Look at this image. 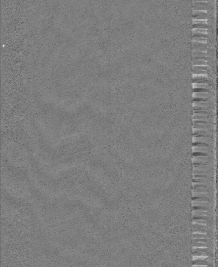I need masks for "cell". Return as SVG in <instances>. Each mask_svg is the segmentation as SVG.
<instances>
[{
    "label": "cell",
    "instance_id": "6da1fadb",
    "mask_svg": "<svg viewBox=\"0 0 218 267\" xmlns=\"http://www.w3.org/2000/svg\"><path fill=\"white\" fill-rule=\"evenodd\" d=\"M192 150L193 154L199 153L209 156V155L211 153L209 146L202 144H193Z\"/></svg>",
    "mask_w": 218,
    "mask_h": 267
},
{
    "label": "cell",
    "instance_id": "7a4b0ae2",
    "mask_svg": "<svg viewBox=\"0 0 218 267\" xmlns=\"http://www.w3.org/2000/svg\"><path fill=\"white\" fill-rule=\"evenodd\" d=\"M192 206L193 207L208 208L211 206V202L207 199L193 198Z\"/></svg>",
    "mask_w": 218,
    "mask_h": 267
},
{
    "label": "cell",
    "instance_id": "3957f363",
    "mask_svg": "<svg viewBox=\"0 0 218 267\" xmlns=\"http://www.w3.org/2000/svg\"><path fill=\"white\" fill-rule=\"evenodd\" d=\"M209 156L208 155L196 153L193 154L192 157L193 164H209Z\"/></svg>",
    "mask_w": 218,
    "mask_h": 267
},
{
    "label": "cell",
    "instance_id": "277c9868",
    "mask_svg": "<svg viewBox=\"0 0 218 267\" xmlns=\"http://www.w3.org/2000/svg\"><path fill=\"white\" fill-rule=\"evenodd\" d=\"M212 139L211 137H205L202 136L197 135L194 134L193 136V144H202L209 146L212 144Z\"/></svg>",
    "mask_w": 218,
    "mask_h": 267
},
{
    "label": "cell",
    "instance_id": "5b68a950",
    "mask_svg": "<svg viewBox=\"0 0 218 267\" xmlns=\"http://www.w3.org/2000/svg\"><path fill=\"white\" fill-rule=\"evenodd\" d=\"M193 171H210L211 167L210 164H193Z\"/></svg>",
    "mask_w": 218,
    "mask_h": 267
},
{
    "label": "cell",
    "instance_id": "8992f818",
    "mask_svg": "<svg viewBox=\"0 0 218 267\" xmlns=\"http://www.w3.org/2000/svg\"><path fill=\"white\" fill-rule=\"evenodd\" d=\"M210 192H192L193 198H201L207 199L208 200L211 198Z\"/></svg>",
    "mask_w": 218,
    "mask_h": 267
},
{
    "label": "cell",
    "instance_id": "52a82bcc",
    "mask_svg": "<svg viewBox=\"0 0 218 267\" xmlns=\"http://www.w3.org/2000/svg\"><path fill=\"white\" fill-rule=\"evenodd\" d=\"M193 182H211V177L208 176H193Z\"/></svg>",
    "mask_w": 218,
    "mask_h": 267
},
{
    "label": "cell",
    "instance_id": "ba28073f",
    "mask_svg": "<svg viewBox=\"0 0 218 267\" xmlns=\"http://www.w3.org/2000/svg\"><path fill=\"white\" fill-rule=\"evenodd\" d=\"M193 176H208L211 177L212 175L211 171H193Z\"/></svg>",
    "mask_w": 218,
    "mask_h": 267
},
{
    "label": "cell",
    "instance_id": "9c48e42d",
    "mask_svg": "<svg viewBox=\"0 0 218 267\" xmlns=\"http://www.w3.org/2000/svg\"><path fill=\"white\" fill-rule=\"evenodd\" d=\"M194 97L196 96V97H199V98H207V97H208L209 94L207 92L205 93V92H198V93H194Z\"/></svg>",
    "mask_w": 218,
    "mask_h": 267
},
{
    "label": "cell",
    "instance_id": "30bf717a",
    "mask_svg": "<svg viewBox=\"0 0 218 267\" xmlns=\"http://www.w3.org/2000/svg\"><path fill=\"white\" fill-rule=\"evenodd\" d=\"M209 114L205 112H194L193 116H206L208 117Z\"/></svg>",
    "mask_w": 218,
    "mask_h": 267
},
{
    "label": "cell",
    "instance_id": "8fae6325",
    "mask_svg": "<svg viewBox=\"0 0 218 267\" xmlns=\"http://www.w3.org/2000/svg\"><path fill=\"white\" fill-rule=\"evenodd\" d=\"M194 32H197V33H202V34H207V30L206 29H194Z\"/></svg>",
    "mask_w": 218,
    "mask_h": 267
}]
</instances>
